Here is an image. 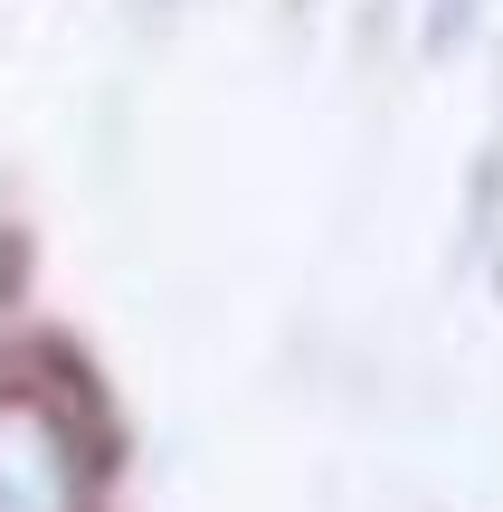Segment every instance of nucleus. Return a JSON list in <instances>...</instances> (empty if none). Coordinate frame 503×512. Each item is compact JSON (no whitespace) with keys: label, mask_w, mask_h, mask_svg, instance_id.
<instances>
[{"label":"nucleus","mask_w":503,"mask_h":512,"mask_svg":"<svg viewBox=\"0 0 503 512\" xmlns=\"http://www.w3.org/2000/svg\"><path fill=\"white\" fill-rule=\"evenodd\" d=\"M0 512H95V437L38 380L0 389Z\"/></svg>","instance_id":"nucleus-1"}]
</instances>
